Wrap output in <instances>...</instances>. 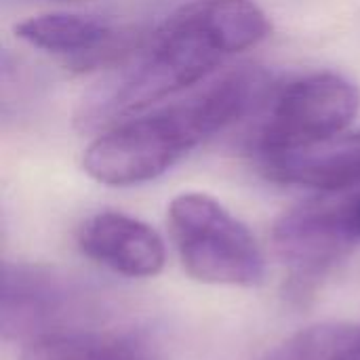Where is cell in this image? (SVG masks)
<instances>
[{
	"label": "cell",
	"mask_w": 360,
	"mask_h": 360,
	"mask_svg": "<svg viewBox=\"0 0 360 360\" xmlns=\"http://www.w3.org/2000/svg\"><path fill=\"white\" fill-rule=\"evenodd\" d=\"M268 34V17L255 0H192L82 97L76 124L82 131L112 129L205 80Z\"/></svg>",
	"instance_id": "cell-1"
},
{
	"label": "cell",
	"mask_w": 360,
	"mask_h": 360,
	"mask_svg": "<svg viewBox=\"0 0 360 360\" xmlns=\"http://www.w3.org/2000/svg\"><path fill=\"white\" fill-rule=\"evenodd\" d=\"M264 84L262 70L234 68L186 99L112 127L84 150L82 169L105 186L152 181L205 139L245 116Z\"/></svg>",
	"instance_id": "cell-2"
},
{
	"label": "cell",
	"mask_w": 360,
	"mask_h": 360,
	"mask_svg": "<svg viewBox=\"0 0 360 360\" xmlns=\"http://www.w3.org/2000/svg\"><path fill=\"white\" fill-rule=\"evenodd\" d=\"M169 230L192 278L228 287H255L264 281L266 259L257 240L213 196H175L169 205Z\"/></svg>",
	"instance_id": "cell-3"
},
{
	"label": "cell",
	"mask_w": 360,
	"mask_h": 360,
	"mask_svg": "<svg viewBox=\"0 0 360 360\" xmlns=\"http://www.w3.org/2000/svg\"><path fill=\"white\" fill-rule=\"evenodd\" d=\"M103 306L76 278L32 264H4L0 291V331L6 342H32L93 329Z\"/></svg>",
	"instance_id": "cell-4"
},
{
	"label": "cell",
	"mask_w": 360,
	"mask_h": 360,
	"mask_svg": "<svg viewBox=\"0 0 360 360\" xmlns=\"http://www.w3.org/2000/svg\"><path fill=\"white\" fill-rule=\"evenodd\" d=\"M352 200H310L287 211L272 230V247L293 297H308L350 255L359 240Z\"/></svg>",
	"instance_id": "cell-5"
},
{
	"label": "cell",
	"mask_w": 360,
	"mask_h": 360,
	"mask_svg": "<svg viewBox=\"0 0 360 360\" xmlns=\"http://www.w3.org/2000/svg\"><path fill=\"white\" fill-rule=\"evenodd\" d=\"M360 110L359 86L342 74L319 72L289 84L259 127L255 150L272 154L344 133Z\"/></svg>",
	"instance_id": "cell-6"
},
{
	"label": "cell",
	"mask_w": 360,
	"mask_h": 360,
	"mask_svg": "<svg viewBox=\"0 0 360 360\" xmlns=\"http://www.w3.org/2000/svg\"><path fill=\"white\" fill-rule=\"evenodd\" d=\"M15 34L36 49L68 57L78 70L114 68L146 40V36L133 27L76 13L30 17L15 25Z\"/></svg>",
	"instance_id": "cell-7"
},
{
	"label": "cell",
	"mask_w": 360,
	"mask_h": 360,
	"mask_svg": "<svg viewBox=\"0 0 360 360\" xmlns=\"http://www.w3.org/2000/svg\"><path fill=\"white\" fill-rule=\"evenodd\" d=\"M78 247L89 259L129 278L156 276L167 262L158 232L116 211L91 215L78 230Z\"/></svg>",
	"instance_id": "cell-8"
},
{
	"label": "cell",
	"mask_w": 360,
	"mask_h": 360,
	"mask_svg": "<svg viewBox=\"0 0 360 360\" xmlns=\"http://www.w3.org/2000/svg\"><path fill=\"white\" fill-rule=\"evenodd\" d=\"M259 171L276 184L340 192L360 184V131H344L316 143L259 154Z\"/></svg>",
	"instance_id": "cell-9"
},
{
	"label": "cell",
	"mask_w": 360,
	"mask_h": 360,
	"mask_svg": "<svg viewBox=\"0 0 360 360\" xmlns=\"http://www.w3.org/2000/svg\"><path fill=\"white\" fill-rule=\"evenodd\" d=\"M21 360H154L137 342L84 329L74 333L51 335L23 346Z\"/></svg>",
	"instance_id": "cell-10"
},
{
	"label": "cell",
	"mask_w": 360,
	"mask_h": 360,
	"mask_svg": "<svg viewBox=\"0 0 360 360\" xmlns=\"http://www.w3.org/2000/svg\"><path fill=\"white\" fill-rule=\"evenodd\" d=\"M262 360H360V327L350 323H321L306 327Z\"/></svg>",
	"instance_id": "cell-11"
},
{
	"label": "cell",
	"mask_w": 360,
	"mask_h": 360,
	"mask_svg": "<svg viewBox=\"0 0 360 360\" xmlns=\"http://www.w3.org/2000/svg\"><path fill=\"white\" fill-rule=\"evenodd\" d=\"M354 226H356V232L360 236V196L354 198Z\"/></svg>",
	"instance_id": "cell-12"
}]
</instances>
